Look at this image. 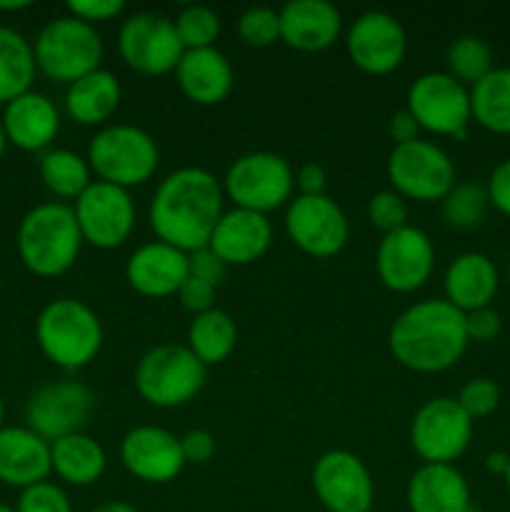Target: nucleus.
<instances>
[{
	"mask_svg": "<svg viewBox=\"0 0 510 512\" xmlns=\"http://www.w3.org/2000/svg\"><path fill=\"white\" fill-rule=\"evenodd\" d=\"M223 183L210 170L178 168L160 180L148 205L150 230L160 243L183 253L208 248L215 225L223 218Z\"/></svg>",
	"mask_w": 510,
	"mask_h": 512,
	"instance_id": "nucleus-1",
	"label": "nucleus"
},
{
	"mask_svg": "<svg viewBox=\"0 0 510 512\" xmlns=\"http://www.w3.org/2000/svg\"><path fill=\"white\" fill-rule=\"evenodd\" d=\"M388 345L393 358L413 373H445L470 345L465 315L445 298L418 300L393 320Z\"/></svg>",
	"mask_w": 510,
	"mask_h": 512,
	"instance_id": "nucleus-2",
	"label": "nucleus"
},
{
	"mask_svg": "<svg viewBox=\"0 0 510 512\" xmlns=\"http://www.w3.org/2000/svg\"><path fill=\"white\" fill-rule=\"evenodd\" d=\"M15 248L20 263L38 278H58L68 273L83 248L73 205L50 200L30 208L20 218Z\"/></svg>",
	"mask_w": 510,
	"mask_h": 512,
	"instance_id": "nucleus-3",
	"label": "nucleus"
},
{
	"mask_svg": "<svg viewBox=\"0 0 510 512\" xmlns=\"http://www.w3.org/2000/svg\"><path fill=\"white\" fill-rule=\"evenodd\" d=\"M35 343L45 360L63 370H80L93 363L103 348V323L88 303L55 298L35 320Z\"/></svg>",
	"mask_w": 510,
	"mask_h": 512,
	"instance_id": "nucleus-4",
	"label": "nucleus"
},
{
	"mask_svg": "<svg viewBox=\"0 0 510 512\" xmlns=\"http://www.w3.org/2000/svg\"><path fill=\"white\" fill-rule=\"evenodd\" d=\"M103 53L98 30L73 15L48 20L33 40L35 68L58 85H73L75 80L98 70Z\"/></svg>",
	"mask_w": 510,
	"mask_h": 512,
	"instance_id": "nucleus-5",
	"label": "nucleus"
},
{
	"mask_svg": "<svg viewBox=\"0 0 510 512\" xmlns=\"http://www.w3.org/2000/svg\"><path fill=\"white\" fill-rule=\"evenodd\" d=\"M85 160L100 183L130 190L153 178L160 163V150L148 130L115 123L93 135Z\"/></svg>",
	"mask_w": 510,
	"mask_h": 512,
	"instance_id": "nucleus-6",
	"label": "nucleus"
},
{
	"mask_svg": "<svg viewBox=\"0 0 510 512\" xmlns=\"http://www.w3.org/2000/svg\"><path fill=\"white\" fill-rule=\"evenodd\" d=\"M208 368L188 345H155L135 365V390L153 408L173 410L193 403L203 390Z\"/></svg>",
	"mask_w": 510,
	"mask_h": 512,
	"instance_id": "nucleus-7",
	"label": "nucleus"
},
{
	"mask_svg": "<svg viewBox=\"0 0 510 512\" xmlns=\"http://www.w3.org/2000/svg\"><path fill=\"white\" fill-rule=\"evenodd\" d=\"M220 183L225 198L233 200L235 208L268 215L283 205L288 208L293 200L295 173L283 155L255 150L233 160Z\"/></svg>",
	"mask_w": 510,
	"mask_h": 512,
	"instance_id": "nucleus-8",
	"label": "nucleus"
},
{
	"mask_svg": "<svg viewBox=\"0 0 510 512\" xmlns=\"http://www.w3.org/2000/svg\"><path fill=\"white\" fill-rule=\"evenodd\" d=\"M385 173L390 190L415 203H440L455 185L453 158L438 143L423 138L395 145Z\"/></svg>",
	"mask_w": 510,
	"mask_h": 512,
	"instance_id": "nucleus-9",
	"label": "nucleus"
},
{
	"mask_svg": "<svg viewBox=\"0 0 510 512\" xmlns=\"http://www.w3.org/2000/svg\"><path fill=\"white\" fill-rule=\"evenodd\" d=\"M405 110L415 118L420 130L440 138L463 140L473 120L470 113V88L448 73H423L410 83L405 95Z\"/></svg>",
	"mask_w": 510,
	"mask_h": 512,
	"instance_id": "nucleus-10",
	"label": "nucleus"
},
{
	"mask_svg": "<svg viewBox=\"0 0 510 512\" xmlns=\"http://www.w3.org/2000/svg\"><path fill=\"white\" fill-rule=\"evenodd\" d=\"M118 53L130 70L140 75L175 73L185 48L175 33L173 20L160 13L140 10L128 15L118 30Z\"/></svg>",
	"mask_w": 510,
	"mask_h": 512,
	"instance_id": "nucleus-11",
	"label": "nucleus"
},
{
	"mask_svg": "<svg viewBox=\"0 0 510 512\" xmlns=\"http://www.w3.org/2000/svg\"><path fill=\"white\" fill-rule=\"evenodd\" d=\"M473 440V420L455 398H433L420 405L410 423V445L428 465H455Z\"/></svg>",
	"mask_w": 510,
	"mask_h": 512,
	"instance_id": "nucleus-12",
	"label": "nucleus"
},
{
	"mask_svg": "<svg viewBox=\"0 0 510 512\" xmlns=\"http://www.w3.org/2000/svg\"><path fill=\"white\" fill-rule=\"evenodd\" d=\"M290 243L310 258H333L348 245L350 225L343 208L328 195H295L285 208Z\"/></svg>",
	"mask_w": 510,
	"mask_h": 512,
	"instance_id": "nucleus-13",
	"label": "nucleus"
},
{
	"mask_svg": "<svg viewBox=\"0 0 510 512\" xmlns=\"http://www.w3.org/2000/svg\"><path fill=\"white\" fill-rule=\"evenodd\" d=\"M95 410V395L78 380H55L35 390L25 403V428L48 443L83 433Z\"/></svg>",
	"mask_w": 510,
	"mask_h": 512,
	"instance_id": "nucleus-14",
	"label": "nucleus"
},
{
	"mask_svg": "<svg viewBox=\"0 0 510 512\" xmlns=\"http://www.w3.org/2000/svg\"><path fill=\"white\" fill-rule=\"evenodd\" d=\"M83 243L98 250H115L130 238L135 228V203L130 190L93 180L90 188L73 203Z\"/></svg>",
	"mask_w": 510,
	"mask_h": 512,
	"instance_id": "nucleus-15",
	"label": "nucleus"
},
{
	"mask_svg": "<svg viewBox=\"0 0 510 512\" xmlns=\"http://www.w3.org/2000/svg\"><path fill=\"white\" fill-rule=\"evenodd\" d=\"M433 270L435 245L430 235L415 225L383 235L375 250V273L393 293H415L428 283Z\"/></svg>",
	"mask_w": 510,
	"mask_h": 512,
	"instance_id": "nucleus-16",
	"label": "nucleus"
},
{
	"mask_svg": "<svg viewBox=\"0 0 510 512\" xmlns=\"http://www.w3.org/2000/svg\"><path fill=\"white\" fill-rule=\"evenodd\" d=\"M345 50L360 73L390 75L403 65L408 35L395 15L385 10H368L358 15L345 33Z\"/></svg>",
	"mask_w": 510,
	"mask_h": 512,
	"instance_id": "nucleus-17",
	"label": "nucleus"
},
{
	"mask_svg": "<svg viewBox=\"0 0 510 512\" xmlns=\"http://www.w3.org/2000/svg\"><path fill=\"white\" fill-rule=\"evenodd\" d=\"M313 493L328 512H370L375 483L368 465L350 450H328L313 465Z\"/></svg>",
	"mask_w": 510,
	"mask_h": 512,
	"instance_id": "nucleus-18",
	"label": "nucleus"
},
{
	"mask_svg": "<svg viewBox=\"0 0 510 512\" xmlns=\"http://www.w3.org/2000/svg\"><path fill=\"white\" fill-rule=\"evenodd\" d=\"M120 460L135 480L148 485L173 483L185 468L180 438L158 425H138L120 440Z\"/></svg>",
	"mask_w": 510,
	"mask_h": 512,
	"instance_id": "nucleus-19",
	"label": "nucleus"
},
{
	"mask_svg": "<svg viewBox=\"0 0 510 512\" xmlns=\"http://www.w3.org/2000/svg\"><path fill=\"white\" fill-rule=\"evenodd\" d=\"M0 123H3L8 145L23 150V153L43 155L58 138L63 120H60V110L53 98L38 93V90H28L3 105Z\"/></svg>",
	"mask_w": 510,
	"mask_h": 512,
	"instance_id": "nucleus-20",
	"label": "nucleus"
},
{
	"mask_svg": "<svg viewBox=\"0 0 510 512\" xmlns=\"http://www.w3.org/2000/svg\"><path fill=\"white\" fill-rule=\"evenodd\" d=\"M188 275V253L160 240L140 245L125 263V280L143 298L178 295Z\"/></svg>",
	"mask_w": 510,
	"mask_h": 512,
	"instance_id": "nucleus-21",
	"label": "nucleus"
},
{
	"mask_svg": "<svg viewBox=\"0 0 510 512\" xmlns=\"http://www.w3.org/2000/svg\"><path fill=\"white\" fill-rule=\"evenodd\" d=\"M278 13L280 40L298 53H323L343 33V15L328 0H290Z\"/></svg>",
	"mask_w": 510,
	"mask_h": 512,
	"instance_id": "nucleus-22",
	"label": "nucleus"
},
{
	"mask_svg": "<svg viewBox=\"0 0 510 512\" xmlns=\"http://www.w3.org/2000/svg\"><path fill=\"white\" fill-rule=\"evenodd\" d=\"M273 243V225L268 215L253 210H225L210 235L208 248L228 265H253L263 258Z\"/></svg>",
	"mask_w": 510,
	"mask_h": 512,
	"instance_id": "nucleus-23",
	"label": "nucleus"
},
{
	"mask_svg": "<svg viewBox=\"0 0 510 512\" xmlns=\"http://www.w3.org/2000/svg\"><path fill=\"white\" fill-rule=\"evenodd\" d=\"M180 93L195 105H220L235 88V70L218 48L185 50L175 68Z\"/></svg>",
	"mask_w": 510,
	"mask_h": 512,
	"instance_id": "nucleus-24",
	"label": "nucleus"
},
{
	"mask_svg": "<svg viewBox=\"0 0 510 512\" xmlns=\"http://www.w3.org/2000/svg\"><path fill=\"white\" fill-rule=\"evenodd\" d=\"M50 443L25 425H5L0 430V483L25 490L48 480Z\"/></svg>",
	"mask_w": 510,
	"mask_h": 512,
	"instance_id": "nucleus-25",
	"label": "nucleus"
},
{
	"mask_svg": "<svg viewBox=\"0 0 510 512\" xmlns=\"http://www.w3.org/2000/svg\"><path fill=\"white\" fill-rule=\"evenodd\" d=\"M410 512H470V485L455 465L423 463L408 480Z\"/></svg>",
	"mask_w": 510,
	"mask_h": 512,
	"instance_id": "nucleus-26",
	"label": "nucleus"
},
{
	"mask_svg": "<svg viewBox=\"0 0 510 512\" xmlns=\"http://www.w3.org/2000/svg\"><path fill=\"white\" fill-rule=\"evenodd\" d=\"M500 288V273L485 253H460L450 260L443 278L445 300L460 313L490 308Z\"/></svg>",
	"mask_w": 510,
	"mask_h": 512,
	"instance_id": "nucleus-27",
	"label": "nucleus"
},
{
	"mask_svg": "<svg viewBox=\"0 0 510 512\" xmlns=\"http://www.w3.org/2000/svg\"><path fill=\"white\" fill-rule=\"evenodd\" d=\"M120 100H123L120 80L110 70L98 68L85 75V78L75 80L73 85H68L63 105L65 115L73 123L85 125V128H95V125L105 128V123L120 108Z\"/></svg>",
	"mask_w": 510,
	"mask_h": 512,
	"instance_id": "nucleus-28",
	"label": "nucleus"
},
{
	"mask_svg": "<svg viewBox=\"0 0 510 512\" xmlns=\"http://www.w3.org/2000/svg\"><path fill=\"white\" fill-rule=\"evenodd\" d=\"M50 468L65 485L88 488L103 478L108 455L98 440L85 433H75L50 443Z\"/></svg>",
	"mask_w": 510,
	"mask_h": 512,
	"instance_id": "nucleus-29",
	"label": "nucleus"
},
{
	"mask_svg": "<svg viewBox=\"0 0 510 512\" xmlns=\"http://www.w3.org/2000/svg\"><path fill=\"white\" fill-rule=\"evenodd\" d=\"M35 73L33 43L10 25H0V105L33 90Z\"/></svg>",
	"mask_w": 510,
	"mask_h": 512,
	"instance_id": "nucleus-30",
	"label": "nucleus"
},
{
	"mask_svg": "<svg viewBox=\"0 0 510 512\" xmlns=\"http://www.w3.org/2000/svg\"><path fill=\"white\" fill-rule=\"evenodd\" d=\"M238 345V328L225 310L213 308L203 315H195L188 328V348L205 368L220 365L233 355Z\"/></svg>",
	"mask_w": 510,
	"mask_h": 512,
	"instance_id": "nucleus-31",
	"label": "nucleus"
},
{
	"mask_svg": "<svg viewBox=\"0 0 510 512\" xmlns=\"http://www.w3.org/2000/svg\"><path fill=\"white\" fill-rule=\"evenodd\" d=\"M38 175L45 190L60 200H78L93 183L88 160L68 148H50L40 155Z\"/></svg>",
	"mask_w": 510,
	"mask_h": 512,
	"instance_id": "nucleus-32",
	"label": "nucleus"
},
{
	"mask_svg": "<svg viewBox=\"0 0 510 512\" xmlns=\"http://www.w3.org/2000/svg\"><path fill=\"white\" fill-rule=\"evenodd\" d=\"M470 113L488 133L510 135V68H493L470 88Z\"/></svg>",
	"mask_w": 510,
	"mask_h": 512,
	"instance_id": "nucleus-33",
	"label": "nucleus"
},
{
	"mask_svg": "<svg viewBox=\"0 0 510 512\" xmlns=\"http://www.w3.org/2000/svg\"><path fill=\"white\" fill-rule=\"evenodd\" d=\"M445 63H448V75H453L465 88H473L493 70V50L478 35H460L450 43Z\"/></svg>",
	"mask_w": 510,
	"mask_h": 512,
	"instance_id": "nucleus-34",
	"label": "nucleus"
},
{
	"mask_svg": "<svg viewBox=\"0 0 510 512\" xmlns=\"http://www.w3.org/2000/svg\"><path fill=\"white\" fill-rule=\"evenodd\" d=\"M440 205H443V220L455 230L478 228L490 210L488 193L483 185L475 183H455Z\"/></svg>",
	"mask_w": 510,
	"mask_h": 512,
	"instance_id": "nucleus-35",
	"label": "nucleus"
},
{
	"mask_svg": "<svg viewBox=\"0 0 510 512\" xmlns=\"http://www.w3.org/2000/svg\"><path fill=\"white\" fill-rule=\"evenodd\" d=\"M175 33L185 50L215 48V40L220 35V18L213 8L205 5H185L173 20Z\"/></svg>",
	"mask_w": 510,
	"mask_h": 512,
	"instance_id": "nucleus-36",
	"label": "nucleus"
},
{
	"mask_svg": "<svg viewBox=\"0 0 510 512\" xmlns=\"http://www.w3.org/2000/svg\"><path fill=\"white\" fill-rule=\"evenodd\" d=\"M238 35L248 48H268L280 40V13L265 5L248 8L238 18Z\"/></svg>",
	"mask_w": 510,
	"mask_h": 512,
	"instance_id": "nucleus-37",
	"label": "nucleus"
},
{
	"mask_svg": "<svg viewBox=\"0 0 510 512\" xmlns=\"http://www.w3.org/2000/svg\"><path fill=\"white\" fill-rule=\"evenodd\" d=\"M368 220L383 235L408 225V203L395 190H380L368 200Z\"/></svg>",
	"mask_w": 510,
	"mask_h": 512,
	"instance_id": "nucleus-38",
	"label": "nucleus"
},
{
	"mask_svg": "<svg viewBox=\"0 0 510 512\" xmlns=\"http://www.w3.org/2000/svg\"><path fill=\"white\" fill-rule=\"evenodd\" d=\"M458 405L465 410L470 420H480V418H488L498 410L500 405V388L495 380L490 378H473L460 388L458 393Z\"/></svg>",
	"mask_w": 510,
	"mask_h": 512,
	"instance_id": "nucleus-39",
	"label": "nucleus"
},
{
	"mask_svg": "<svg viewBox=\"0 0 510 512\" xmlns=\"http://www.w3.org/2000/svg\"><path fill=\"white\" fill-rule=\"evenodd\" d=\"M15 512H73V503L60 485L43 480L20 490Z\"/></svg>",
	"mask_w": 510,
	"mask_h": 512,
	"instance_id": "nucleus-40",
	"label": "nucleus"
},
{
	"mask_svg": "<svg viewBox=\"0 0 510 512\" xmlns=\"http://www.w3.org/2000/svg\"><path fill=\"white\" fill-rule=\"evenodd\" d=\"M65 8H68V15L93 25V28L100 23H110L125 13L123 0H70Z\"/></svg>",
	"mask_w": 510,
	"mask_h": 512,
	"instance_id": "nucleus-41",
	"label": "nucleus"
},
{
	"mask_svg": "<svg viewBox=\"0 0 510 512\" xmlns=\"http://www.w3.org/2000/svg\"><path fill=\"white\" fill-rule=\"evenodd\" d=\"M503 330V318L498 310L480 308L473 313H465V333H468L470 343H490Z\"/></svg>",
	"mask_w": 510,
	"mask_h": 512,
	"instance_id": "nucleus-42",
	"label": "nucleus"
},
{
	"mask_svg": "<svg viewBox=\"0 0 510 512\" xmlns=\"http://www.w3.org/2000/svg\"><path fill=\"white\" fill-rule=\"evenodd\" d=\"M178 300L185 310H190V313H193V318L195 315L208 313V310L215 308V285L188 275V280L183 283V288L178 290Z\"/></svg>",
	"mask_w": 510,
	"mask_h": 512,
	"instance_id": "nucleus-43",
	"label": "nucleus"
},
{
	"mask_svg": "<svg viewBox=\"0 0 510 512\" xmlns=\"http://www.w3.org/2000/svg\"><path fill=\"white\" fill-rule=\"evenodd\" d=\"M485 193H488L490 208L510 218V158L500 160L495 165L488 178V185H485Z\"/></svg>",
	"mask_w": 510,
	"mask_h": 512,
	"instance_id": "nucleus-44",
	"label": "nucleus"
},
{
	"mask_svg": "<svg viewBox=\"0 0 510 512\" xmlns=\"http://www.w3.org/2000/svg\"><path fill=\"white\" fill-rule=\"evenodd\" d=\"M188 270L193 278L205 280V283L218 288V283L225 275V263L210 248H200L195 253H188Z\"/></svg>",
	"mask_w": 510,
	"mask_h": 512,
	"instance_id": "nucleus-45",
	"label": "nucleus"
},
{
	"mask_svg": "<svg viewBox=\"0 0 510 512\" xmlns=\"http://www.w3.org/2000/svg\"><path fill=\"white\" fill-rule=\"evenodd\" d=\"M180 450H183L185 465H205L215 455V438L208 430H188L180 438Z\"/></svg>",
	"mask_w": 510,
	"mask_h": 512,
	"instance_id": "nucleus-46",
	"label": "nucleus"
},
{
	"mask_svg": "<svg viewBox=\"0 0 510 512\" xmlns=\"http://www.w3.org/2000/svg\"><path fill=\"white\" fill-rule=\"evenodd\" d=\"M295 185H298L300 195H325L328 175H325V170L320 165L305 163L295 173Z\"/></svg>",
	"mask_w": 510,
	"mask_h": 512,
	"instance_id": "nucleus-47",
	"label": "nucleus"
},
{
	"mask_svg": "<svg viewBox=\"0 0 510 512\" xmlns=\"http://www.w3.org/2000/svg\"><path fill=\"white\" fill-rule=\"evenodd\" d=\"M388 135L393 140V148L395 145H405V143H413V140L420 138V125L415 123L413 115L408 110H400L390 118L388 123Z\"/></svg>",
	"mask_w": 510,
	"mask_h": 512,
	"instance_id": "nucleus-48",
	"label": "nucleus"
},
{
	"mask_svg": "<svg viewBox=\"0 0 510 512\" xmlns=\"http://www.w3.org/2000/svg\"><path fill=\"white\" fill-rule=\"evenodd\" d=\"M508 463H510V455L508 453H490L488 458H485V470L493 475H500L503 478L505 470H508Z\"/></svg>",
	"mask_w": 510,
	"mask_h": 512,
	"instance_id": "nucleus-49",
	"label": "nucleus"
},
{
	"mask_svg": "<svg viewBox=\"0 0 510 512\" xmlns=\"http://www.w3.org/2000/svg\"><path fill=\"white\" fill-rule=\"evenodd\" d=\"M90 512H138L130 503H123V500H108V503H100L98 508Z\"/></svg>",
	"mask_w": 510,
	"mask_h": 512,
	"instance_id": "nucleus-50",
	"label": "nucleus"
},
{
	"mask_svg": "<svg viewBox=\"0 0 510 512\" xmlns=\"http://www.w3.org/2000/svg\"><path fill=\"white\" fill-rule=\"evenodd\" d=\"M30 0H0V13H18V10H28Z\"/></svg>",
	"mask_w": 510,
	"mask_h": 512,
	"instance_id": "nucleus-51",
	"label": "nucleus"
},
{
	"mask_svg": "<svg viewBox=\"0 0 510 512\" xmlns=\"http://www.w3.org/2000/svg\"><path fill=\"white\" fill-rule=\"evenodd\" d=\"M5 150H8V138H5L3 123H0V160L5 158Z\"/></svg>",
	"mask_w": 510,
	"mask_h": 512,
	"instance_id": "nucleus-52",
	"label": "nucleus"
},
{
	"mask_svg": "<svg viewBox=\"0 0 510 512\" xmlns=\"http://www.w3.org/2000/svg\"><path fill=\"white\" fill-rule=\"evenodd\" d=\"M5 428V400L3 395H0V430Z\"/></svg>",
	"mask_w": 510,
	"mask_h": 512,
	"instance_id": "nucleus-53",
	"label": "nucleus"
},
{
	"mask_svg": "<svg viewBox=\"0 0 510 512\" xmlns=\"http://www.w3.org/2000/svg\"><path fill=\"white\" fill-rule=\"evenodd\" d=\"M503 480H505V490H508V495H510V463H508V470H505Z\"/></svg>",
	"mask_w": 510,
	"mask_h": 512,
	"instance_id": "nucleus-54",
	"label": "nucleus"
},
{
	"mask_svg": "<svg viewBox=\"0 0 510 512\" xmlns=\"http://www.w3.org/2000/svg\"><path fill=\"white\" fill-rule=\"evenodd\" d=\"M0 512H15V508H10V505L0 503Z\"/></svg>",
	"mask_w": 510,
	"mask_h": 512,
	"instance_id": "nucleus-55",
	"label": "nucleus"
},
{
	"mask_svg": "<svg viewBox=\"0 0 510 512\" xmlns=\"http://www.w3.org/2000/svg\"><path fill=\"white\" fill-rule=\"evenodd\" d=\"M470 512H483V510H478V508H470Z\"/></svg>",
	"mask_w": 510,
	"mask_h": 512,
	"instance_id": "nucleus-56",
	"label": "nucleus"
}]
</instances>
